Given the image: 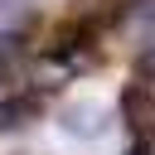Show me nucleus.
I'll return each mask as SVG.
<instances>
[{"label": "nucleus", "instance_id": "obj_1", "mask_svg": "<svg viewBox=\"0 0 155 155\" xmlns=\"http://www.w3.org/2000/svg\"><path fill=\"white\" fill-rule=\"evenodd\" d=\"M121 121L136 140H155V87L150 82L121 87Z\"/></svg>", "mask_w": 155, "mask_h": 155}, {"label": "nucleus", "instance_id": "obj_2", "mask_svg": "<svg viewBox=\"0 0 155 155\" xmlns=\"http://www.w3.org/2000/svg\"><path fill=\"white\" fill-rule=\"evenodd\" d=\"M58 126H63L68 136H78V140H97V136L107 131V107H97V102H73V107H63Z\"/></svg>", "mask_w": 155, "mask_h": 155}, {"label": "nucleus", "instance_id": "obj_3", "mask_svg": "<svg viewBox=\"0 0 155 155\" xmlns=\"http://www.w3.org/2000/svg\"><path fill=\"white\" fill-rule=\"evenodd\" d=\"M39 111H44L39 92H19V97H5V102H0V131H24L29 121H39Z\"/></svg>", "mask_w": 155, "mask_h": 155}, {"label": "nucleus", "instance_id": "obj_4", "mask_svg": "<svg viewBox=\"0 0 155 155\" xmlns=\"http://www.w3.org/2000/svg\"><path fill=\"white\" fill-rule=\"evenodd\" d=\"M24 58H29L24 34L19 29H0V82H15L24 73Z\"/></svg>", "mask_w": 155, "mask_h": 155}, {"label": "nucleus", "instance_id": "obj_5", "mask_svg": "<svg viewBox=\"0 0 155 155\" xmlns=\"http://www.w3.org/2000/svg\"><path fill=\"white\" fill-rule=\"evenodd\" d=\"M68 5H73V19H78V24H87V29L111 24V19H121V15H126V0H68Z\"/></svg>", "mask_w": 155, "mask_h": 155}, {"label": "nucleus", "instance_id": "obj_6", "mask_svg": "<svg viewBox=\"0 0 155 155\" xmlns=\"http://www.w3.org/2000/svg\"><path fill=\"white\" fill-rule=\"evenodd\" d=\"M39 15V0H0V19L10 24V29H19V24H29Z\"/></svg>", "mask_w": 155, "mask_h": 155}, {"label": "nucleus", "instance_id": "obj_7", "mask_svg": "<svg viewBox=\"0 0 155 155\" xmlns=\"http://www.w3.org/2000/svg\"><path fill=\"white\" fill-rule=\"evenodd\" d=\"M136 78H140V82H155V39L136 53Z\"/></svg>", "mask_w": 155, "mask_h": 155}, {"label": "nucleus", "instance_id": "obj_8", "mask_svg": "<svg viewBox=\"0 0 155 155\" xmlns=\"http://www.w3.org/2000/svg\"><path fill=\"white\" fill-rule=\"evenodd\" d=\"M126 155H155V150H150V140H136V145H131Z\"/></svg>", "mask_w": 155, "mask_h": 155}]
</instances>
